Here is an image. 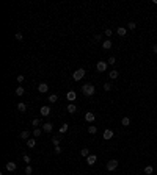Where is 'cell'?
<instances>
[{
	"label": "cell",
	"instance_id": "obj_1",
	"mask_svg": "<svg viewBox=\"0 0 157 175\" xmlns=\"http://www.w3.org/2000/svg\"><path fill=\"white\" fill-rule=\"evenodd\" d=\"M82 92H83V95L86 97H91V95H94V92H96V88L93 86L91 83H86L82 86Z\"/></svg>",
	"mask_w": 157,
	"mask_h": 175
},
{
	"label": "cell",
	"instance_id": "obj_2",
	"mask_svg": "<svg viewBox=\"0 0 157 175\" xmlns=\"http://www.w3.org/2000/svg\"><path fill=\"white\" fill-rule=\"evenodd\" d=\"M85 77V69L83 67H80V69H77V71H75L74 74H72V78L75 80V81H80Z\"/></svg>",
	"mask_w": 157,
	"mask_h": 175
},
{
	"label": "cell",
	"instance_id": "obj_3",
	"mask_svg": "<svg viewBox=\"0 0 157 175\" xmlns=\"http://www.w3.org/2000/svg\"><path fill=\"white\" fill-rule=\"evenodd\" d=\"M118 164H119L118 160H110L107 164H105V167H107V171H108V172H112V171H115V169L118 167Z\"/></svg>",
	"mask_w": 157,
	"mask_h": 175
},
{
	"label": "cell",
	"instance_id": "obj_4",
	"mask_svg": "<svg viewBox=\"0 0 157 175\" xmlns=\"http://www.w3.org/2000/svg\"><path fill=\"white\" fill-rule=\"evenodd\" d=\"M107 66H108V63L105 61H97V72H105L107 71Z\"/></svg>",
	"mask_w": 157,
	"mask_h": 175
},
{
	"label": "cell",
	"instance_id": "obj_5",
	"mask_svg": "<svg viewBox=\"0 0 157 175\" xmlns=\"http://www.w3.org/2000/svg\"><path fill=\"white\" fill-rule=\"evenodd\" d=\"M113 130H110V128H107V130H104V135H102V138L105 139V141H110V139L113 138Z\"/></svg>",
	"mask_w": 157,
	"mask_h": 175
},
{
	"label": "cell",
	"instance_id": "obj_6",
	"mask_svg": "<svg viewBox=\"0 0 157 175\" xmlns=\"http://www.w3.org/2000/svg\"><path fill=\"white\" fill-rule=\"evenodd\" d=\"M50 106H47V105H44V106H41V109H39V113H41V116H44V117H47V116H50Z\"/></svg>",
	"mask_w": 157,
	"mask_h": 175
},
{
	"label": "cell",
	"instance_id": "obj_7",
	"mask_svg": "<svg viewBox=\"0 0 157 175\" xmlns=\"http://www.w3.org/2000/svg\"><path fill=\"white\" fill-rule=\"evenodd\" d=\"M5 169H7L8 172H14L16 169H17V164L14 161H10V163H7V166H5Z\"/></svg>",
	"mask_w": 157,
	"mask_h": 175
},
{
	"label": "cell",
	"instance_id": "obj_8",
	"mask_svg": "<svg viewBox=\"0 0 157 175\" xmlns=\"http://www.w3.org/2000/svg\"><path fill=\"white\" fill-rule=\"evenodd\" d=\"M96 161H97V156H96V155H90V156H86V164H88V166H94V164H96Z\"/></svg>",
	"mask_w": 157,
	"mask_h": 175
},
{
	"label": "cell",
	"instance_id": "obj_9",
	"mask_svg": "<svg viewBox=\"0 0 157 175\" xmlns=\"http://www.w3.org/2000/svg\"><path fill=\"white\" fill-rule=\"evenodd\" d=\"M94 119H96L94 113H91V111L85 113V120H86V122H90V124H93V122H94Z\"/></svg>",
	"mask_w": 157,
	"mask_h": 175
},
{
	"label": "cell",
	"instance_id": "obj_10",
	"mask_svg": "<svg viewBox=\"0 0 157 175\" xmlns=\"http://www.w3.org/2000/svg\"><path fill=\"white\" fill-rule=\"evenodd\" d=\"M43 131H46V133H50L52 131V128H54V125L50 124V122H46V124H43Z\"/></svg>",
	"mask_w": 157,
	"mask_h": 175
},
{
	"label": "cell",
	"instance_id": "obj_11",
	"mask_svg": "<svg viewBox=\"0 0 157 175\" xmlns=\"http://www.w3.org/2000/svg\"><path fill=\"white\" fill-rule=\"evenodd\" d=\"M112 45H113L112 39H105V41L102 42V49H104V50H108V49H112Z\"/></svg>",
	"mask_w": 157,
	"mask_h": 175
},
{
	"label": "cell",
	"instance_id": "obj_12",
	"mask_svg": "<svg viewBox=\"0 0 157 175\" xmlns=\"http://www.w3.org/2000/svg\"><path fill=\"white\" fill-rule=\"evenodd\" d=\"M38 91L41 92V94L47 92V91H49V86H47V83H39V86H38Z\"/></svg>",
	"mask_w": 157,
	"mask_h": 175
},
{
	"label": "cell",
	"instance_id": "obj_13",
	"mask_svg": "<svg viewBox=\"0 0 157 175\" xmlns=\"http://www.w3.org/2000/svg\"><path fill=\"white\" fill-rule=\"evenodd\" d=\"M116 33H118V36L124 38L126 34H127V28H126V27H118V30H116Z\"/></svg>",
	"mask_w": 157,
	"mask_h": 175
},
{
	"label": "cell",
	"instance_id": "obj_14",
	"mask_svg": "<svg viewBox=\"0 0 157 175\" xmlns=\"http://www.w3.org/2000/svg\"><path fill=\"white\" fill-rule=\"evenodd\" d=\"M27 147L28 149H35V147H36V139H35V138L27 139Z\"/></svg>",
	"mask_w": 157,
	"mask_h": 175
},
{
	"label": "cell",
	"instance_id": "obj_15",
	"mask_svg": "<svg viewBox=\"0 0 157 175\" xmlns=\"http://www.w3.org/2000/svg\"><path fill=\"white\" fill-rule=\"evenodd\" d=\"M75 97H77L75 91H69L68 94H66V98H68V100H71V103H72V100H75Z\"/></svg>",
	"mask_w": 157,
	"mask_h": 175
},
{
	"label": "cell",
	"instance_id": "obj_16",
	"mask_svg": "<svg viewBox=\"0 0 157 175\" xmlns=\"http://www.w3.org/2000/svg\"><path fill=\"white\" fill-rule=\"evenodd\" d=\"M17 109H19L21 113H25L27 111V105L24 102H21V103H17Z\"/></svg>",
	"mask_w": 157,
	"mask_h": 175
},
{
	"label": "cell",
	"instance_id": "obj_17",
	"mask_svg": "<svg viewBox=\"0 0 157 175\" xmlns=\"http://www.w3.org/2000/svg\"><path fill=\"white\" fill-rule=\"evenodd\" d=\"M75 111H77V106H75L74 103H69L68 105V113H71V114H74Z\"/></svg>",
	"mask_w": 157,
	"mask_h": 175
},
{
	"label": "cell",
	"instance_id": "obj_18",
	"mask_svg": "<svg viewBox=\"0 0 157 175\" xmlns=\"http://www.w3.org/2000/svg\"><path fill=\"white\" fill-rule=\"evenodd\" d=\"M121 125H123V127H129V125H130V119L124 116V117L121 119Z\"/></svg>",
	"mask_w": 157,
	"mask_h": 175
},
{
	"label": "cell",
	"instance_id": "obj_19",
	"mask_svg": "<svg viewBox=\"0 0 157 175\" xmlns=\"http://www.w3.org/2000/svg\"><path fill=\"white\" fill-rule=\"evenodd\" d=\"M57 100H58V95L57 94H50L49 95V103H57Z\"/></svg>",
	"mask_w": 157,
	"mask_h": 175
},
{
	"label": "cell",
	"instance_id": "obj_20",
	"mask_svg": "<svg viewBox=\"0 0 157 175\" xmlns=\"http://www.w3.org/2000/svg\"><path fill=\"white\" fill-rule=\"evenodd\" d=\"M41 133H43V128H35V130H33V136L39 138V136H41Z\"/></svg>",
	"mask_w": 157,
	"mask_h": 175
},
{
	"label": "cell",
	"instance_id": "obj_21",
	"mask_svg": "<svg viewBox=\"0 0 157 175\" xmlns=\"http://www.w3.org/2000/svg\"><path fill=\"white\" fill-rule=\"evenodd\" d=\"M68 128H69V125H68V124H63V125L60 127V135H65V133L68 131Z\"/></svg>",
	"mask_w": 157,
	"mask_h": 175
},
{
	"label": "cell",
	"instance_id": "obj_22",
	"mask_svg": "<svg viewBox=\"0 0 157 175\" xmlns=\"http://www.w3.org/2000/svg\"><path fill=\"white\" fill-rule=\"evenodd\" d=\"M32 125H33L35 128H38V125H41V119H38V117H35V119L32 120Z\"/></svg>",
	"mask_w": 157,
	"mask_h": 175
},
{
	"label": "cell",
	"instance_id": "obj_23",
	"mask_svg": "<svg viewBox=\"0 0 157 175\" xmlns=\"http://www.w3.org/2000/svg\"><path fill=\"white\" fill-rule=\"evenodd\" d=\"M80 155H82L83 158H86V156H90V150L85 147V149H82V150H80Z\"/></svg>",
	"mask_w": 157,
	"mask_h": 175
},
{
	"label": "cell",
	"instance_id": "obj_24",
	"mask_svg": "<svg viewBox=\"0 0 157 175\" xmlns=\"http://www.w3.org/2000/svg\"><path fill=\"white\" fill-rule=\"evenodd\" d=\"M152 172H154V167L152 166H146V167H144V174H146V175H151Z\"/></svg>",
	"mask_w": 157,
	"mask_h": 175
},
{
	"label": "cell",
	"instance_id": "obj_25",
	"mask_svg": "<svg viewBox=\"0 0 157 175\" xmlns=\"http://www.w3.org/2000/svg\"><path fill=\"white\" fill-rule=\"evenodd\" d=\"M24 92H25V89L22 86H19V88H16V95H24Z\"/></svg>",
	"mask_w": 157,
	"mask_h": 175
},
{
	"label": "cell",
	"instance_id": "obj_26",
	"mask_svg": "<svg viewBox=\"0 0 157 175\" xmlns=\"http://www.w3.org/2000/svg\"><path fill=\"white\" fill-rule=\"evenodd\" d=\"M118 71H112V72H110V75H108V77L110 78H112V80H116V78H118Z\"/></svg>",
	"mask_w": 157,
	"mask_h": 175
},
{
	"label": "cell",
	"instance_id": "obj_27",
	"mask_svg": "<svg viewBox=\"0 0 157 175\" xmlns=\"http://www.w3.org/2000/svg\"><path fill=\"white\" fill-rule=\"evenodd\" d=\"M97 131V128H96V125H90L88 127V133H90V135H94V133Z\"/></svg>",
	"mask_w": 157,
	"mask_h": 175
},
{
	"label": "cell",
	"instance_id": "obj_28",
	"mask_svg": "<svg viewBox=\"0 0 157 175\" xmlns=\"http://www.w3.org/2000/svg\"><path fill=\"white\" fill-rule=\"evenodd\" d=\"M28 136H30V131H27V130H24V131L21 133V138H22V139H30Z\"/></svg>",
	"mask_w": 157,
	"mask_h": 175
},
{
	"label": "cell",
	"instance_id": "obj_29",
	"mask_svg": "<svg viewBox=\"0 0 157 175\" xmlns=\"http://www.w3.org/2000/svg\"><path fill=\"white\" fill-rule=\"evenodd\" d=\"M135 27H137L135 22H129V24H127V28H129V30H135Z\"/></svg>",
	"mask_w": 157,
	"mask_h": 175
},
{
	"label": "cell",
	"instance_id": "obj_30",
	"mask_svg": "<svg viewBox=\"0 0 157 175\" xmlns=\"http://www.w3.org/2000/svg\"><path fill=\"white\" fill-rule=\"evenodd\" d=\"M112 88H113V86L110 85V83H105V85H104V91H107V92H108V91H112Z\"/></svg>",
	"mask_w": 157,
	"mask_h": 175
},
{
	"label": "cell",
	"instance_id": "obj_31",
	"mask_svg": "<svg viewBox=\"0 0 157 175\" xmlns=\"http://www.w3.org/2000/svg\"><path fill=\"white\" fill-rule=\"evenodd\" d=\"M25 174H27V175H32V174H33V169H32L30 166H27V167H25Z\"/></svg>",
	"mask_w": 157,
	"mask_h": 175
},
{
	"label": "cell",
	"instance_id": "obj_32",
	"mask_svg": "<svg viewBox=\"0 0 157 175\" xmlns=\"http://www.w3.org/2000/svg\"><path fill=\"white\" fill-rule=\"evenodd\" d=\"M14 38H16L17 41H22V39H24V36H22V33H16V34H14Z\"/></svg>",
	"mask_w": 157,
	"mask_h": 175
},
{
	"label": "cell",
	"instance_id": "obj_33",
	"mask_svg": "<svg viewBox=\"0 0 157 175\" xmlns=\"http://www.w3.org/2000/svg\"><path fill=\"white\" fill-rule=\"evenodd\" d=\"M107 63H108V64H115V63H116V58H115V56H110Z\"/></svg>",
	"mask_w": 157,
	"mask_h": 175
},
{
	"label": "cell",
	"instance_id": "obj_34",
	"mask_svg": "<svg viewBox=\"0 0 157 175\" xmlns=\"http://www.w3.org/2000/svg\"><path fill=\"white\" fill-rule=\"evenodd\" d=\"M112 34H113V31H112V28H107V30H105V36H112Z\"/></svg>",
	"mask_w": 157,
	"mask_h": 175
},
{
	"label": "cell",
	"instance_id": "obj_35",
	"mask_svg": "<svg viewBox=\"0 0 157 175\" xmlns=\"http://www.w3.org/2000/svg\"><path fill=\"white\" fill-rule=\"evenodd\" d=\"M52 142H54V145L57 147V145H60V139H58V138H54V139H52Z\"/></svg>",
	"mask_w": 157,
	"mask_h": 175
},
{
	"label": "cell",
	"instance_id": "obj_36",
	"mask_svg": "<svg viewBox=\"0 0 157 175\" xmlns=\"http://www.w3.org/2000/svg\"><path fill=\"white\" fill-rule=\"evenodd\" d=\"M24 78H25L24 75H17V78H16V80H17V83H22V81H24Z\"/></svg>",
	"mask_w": 157,
	"mask_h": 175
},
{
	"label": "cell",
	"instance_id": "obj_37",
	"mask_svg": "<svg viewBox=\"0 0 157 175\" xmlns=\"http://www.w3.org/2000/svg\"><path fill=\"white\" fill-rule=\"evenodd\" d=\"M22 160H24V163H30V161H32V158H30L28 155H24V158H22Z\"/></svg>",
	"mask_w": 157,
	"mask_h": 175
},
{
	"label": "cell",
	"instance_id": "obj_38",
	"mask_svg": "<svg viewBox=\"0 0 157 175\" xmlns=\"http://www.w3.org/2000/svg\"><path fill=\"white\" fill-rule=\"evenodd\" d=\"M54 150H55V153H57V155H60V153H61V147H60V145H57Z\"/></svg>",
	"mask_w": 157,
	"mask_h": 175
},
{
	"label": "cell",
	"instance_id": "obj_39",
	"mask_svg": "<svg viewBox=\"0 0 157 175\" xmlns=\"http://www.w3.org/2000/svg\"><path fill=\"white\" fill-rule=\"evenodd\" d=\"M94 39H96V41H101V39H102V36H101V34H96Z\"/></svg>",
	"mask_w": 157,
	"mask_h": 175
},
{
	"label": "cell",
	"instance_id": "obj_40",
	"mask_svg": "<svg viewBox=\"0 0 157 175\" xmlns=\"http://www.w3.org/2000/svg\"><path fill=\"white\" fill-rule=\"evenodd\" d=\"M152 52H154V53L157 55V44H155V45H152Z\"/></svg>",
	"mask_w": 157,
	"mask_h": 175
}]
</instances>
